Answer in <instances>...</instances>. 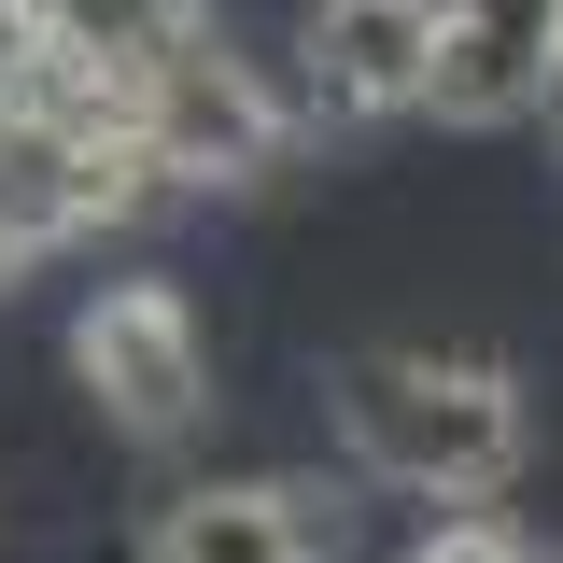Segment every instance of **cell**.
I'll use <instances>...</instances> for the list:
<instances>
[{
  "mask_svg": "<svg viewBox=\"0 0 563 563\" xmlns=\"http://www.w3.org/2000/svg\"><path fill=\"white\" fill-rule=\"evenodd\" d=\"M155 198H169V169H155V141H141L113 70L29 57L0 85V225H14L29 254L99 240V225H128V211H155Z\"/></svg>",
  "mask_w": 563,
  "mask_h": 563,
  "instance_id": "obj_1",
  "label": "cell"
},
{
  "mask_svg": "<svg viewBox=\"0 0 563 563\" xmlns=\"http://www.w3.org/2000/svg\"><path fill=\"white\" fill-rule=\"evenodd\" d=\"M339 437L366 479L479 507L521 465V380L493 352H352L339 366Z\"/></svg>",
  "mask_w": 563,
  "mask_h": 563,
  "instance_id": "obj_2",
  "label": "cell"
},
{
  "mask_svg": "<svg viewBox=\"0 0 563 563\" xmlns=\"http://www.w3.org/2000/svg\"><path fill=\"white\" fill-rule=\"evenodd\" d=\"M113 85H128V113H141V141H155L169 184H254V169L282 155V128H296L268 85L211 43V14H198V29H169L155 57H128Z\"/></svg>",
  "mask_w": 563,
  "mask_h": 563,
  "instance_id": "obj_3",
  "label": "cell"
},
{
  "mask_svg": "<svg viewBox=\"0 0 563 563\" xmlns=\"http://www.w3.org/2000/svg\"><path fill=\"white\" fill-rule=\"evenodd\" d=\"M70 380L128 422V437H155V451H169V437L211 409L198 310H184L169 282H113V296H85V324H70Z\"/></svg>",
  "mask_w": 563,
  "mask_h": 563,
  "instance_id": "obj_4",
  "label": "cell"
},
{
  "mask_svg": "<svg viewBox=\"0 0 563 563\" xmlns=\"http://www.w3.org/2000/svg\"><path fill=\"white\" fill-rule=\"evenodd\" d=\"M563 85V0H437V57H422V99L437 128H507Z\"/></svg>",
  "mask_w": 563,
  "mask_h": 563,
  "instance_id": "obj_5",
  "label": "cell"
},
{
  "mask_svg": "<svg viewBox=\"0 0 563 563\" xmlns=\"http://www.w3.org/2000/svg\"><path fill=\"white\" fill-rule=\"evenodd\" d=\"M324 550H339L324 479H198L141 536V563H324Z\"/></svg>",
  "mask_w": 563,
  "mask_h": 563,
  "instance_id": "obj_6",
  "label": "cell"
},
{
  "mask_svg": "<svg viewBox=\"0 0 563 563\" xmlns=\"http://www.w3.org/2000/svg\"><path fill=\"white\" fill-rule=\"evenodd\" d=\"M310 113H409L437 57V0H310Z\"/></svg>",
  "mask_w": 563,
  "mask_h": 563,
  "instance_id": "obj_7",
  "label": "cell"
},
{
  "mask_svg": "<svg viewBox=\"0 0 563 563\" xmlns=\"http://www.w3.org/2000/svg\"><path fill=\"white\" fill-rule=\"evenodd\" d=\"M29 29H43V57L128 70V57H155L169 29H198V0H29Z\"/></svg>",
  "mask_w": 563,
  "mask_h": 563,
  "instance_id": "obj_8",
  "label": "cell"
},
{
  "mask_svg": "<svg viewBox=\"0 0 563 563\" xmlns=\"http://www.w3.org/2000/svg\"><path fill=\"white\" fill-rule=\"evenodd\" d=\"M409 563H536V536H507V521H479V507H465V521H437Z\"/></svg>",
  "mask_w": 563,
  "mask_h": 563,
  "instance_id": "obj_9",
  "label": "cell"
},
{
  "mask_svg": "<svg viewBox=\"0 0 563 563\" xmlns=\"http://www.w3.org/2000/svg\"><path fill=\"white\" fill-rule=\"evenodd\" d=\"M29 57H43V29H29V0H0V85H14Z\"/></svg>",
  "mask_w": 563,
  "mask_h": 563,
  "instance_id": "obj_10",
  "label": "cell"
},
{
  "mask_svg": "<svg viewBox=\"0 0 563 563\" xmlns=\"http://www.w3.org/2000/svg\"><path fill=\"white\" fill-rule=\"evenodd\" d=\"M14 268H29V240H14V225H0V296H14Z\"/></svg>",
  "mask_w": 563,
  "mask_h": 563,
  "instance_id": "obj_11",
  "label": "cell"
}]
</instances>
